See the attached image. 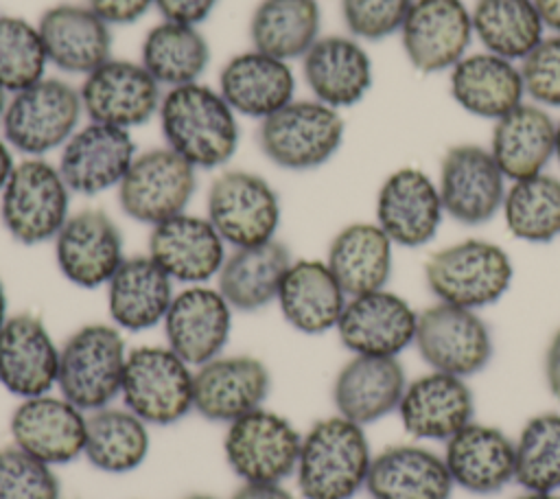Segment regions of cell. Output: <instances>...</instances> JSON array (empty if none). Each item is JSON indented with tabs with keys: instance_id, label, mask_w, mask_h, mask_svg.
<instances>
[{
	"instance_id": "cell-1",
	"label": "cell",
	"mask_w": 560,
	"mask_h": 499,
	"mask_svg": "<svg viewBox=\"0 0 560 499\" xmlns=\"http://www.w3.org/2000/svg\"><path fill=\"white\" fill-rule=\"evenodd\" d=\"M236 112L217 88L186 83L162 94L158 118L164 144L197 171L225 166L241 142Z\"/></svg>"
},
{
	"instance_id": "cell-2",
	"label": "cell",
	"mask_w": 560,
	"mask_h": 499,
	"mask_svg": "<svg viewBox=\"0 0 560 499\" xmlns=\"http://www.w3.org/2000/svg\"><path fill=\"white\" fill-rule=\"evenodd\" d=\"M365 427L332 414L302 433L293 473L302 499H352L365 490L372 464Z\"/></svg>"
},
{
	"instance_id": "cell-3",
	"label": "cell",
	"mask_w": 560,
	"mask_h": 499,
	"mask_svg": "<svg viewBox=\"0 0 560 499\" xmlns=\"http://www.w3.org/2000/svg\"><path fill=\"white\" fill-rule=\"evenodd\" d=\"M129 348L112 322H90L66 337L59 352L57 392L85 414L120 398Z\"/></svg>"
},
{
	"instance_id": "cell-4",
	"label": "cell",
	"mask_w": 560,
	"mask_h": 499,
	"mask_svg": "<svg viewBox=\"0 0 560 499\" xmlns=\"http://www.w3.org/2000/svg\"><path fill=\"white\" fill-rule=\"evenodd\" d=\"M346 123L341 112L315 98H293L271 116L258 120L260 153L284 171L324 166L341 147Z\"/></svg>"
},
{
	"instance_id": "cell-5",
	"label": "cell",
	"mask_w": 560,
	"mask_h": 499,
	"mask_svg": "<svg viewBox=\"0 0 560 499\" xmlns=\"http://www.w3.org/2000/svg\"><path fill=\"white\" fill-rule=\"evenodd\" d=\"M510 254L486 239H464L429 256L424 280L438 302L479 311L499 302L512 285Z\"/></svg>"
},
{
	"instance_id": "cell-6",
	"label": "cell",
	"mask_w": 560,
	"mask_h": 499,
	"mask_svg": "<svg viewBox=\"0 0 560 499\" xmlns=\"http://www.w3.org/2000/svg\"><path fill=\"white\" fill-rule=\"evenodd\" d=\"M83 103L72 83L44 77L37 83L9 94L2 116V138L24 158H44L61 149L79 129Z\"/></svg>"
},
{
	"instance_id": "cell-7",
	"label": "cell",
	"mask_w": 560,
	"mask_h": 499,
	"mask_svg": "<svg viewBox=\"0 0 560 499\" xmlns=\"http://www.w3.org/2000/svg\"><path fill=\"white\" fill-rule=\"evenodd\" d=\"M70 188L46 158H22L0 193V223L22 245L52 243L70 217Z\"/></svg>"
},
{
	"instance_id": "cell-8",
	"label": "cell",
	"mask_w": 560,
	"mask_h": 499,
	"mask_svg": "<svg viewBox=\"0 0 560 499\" xmlns=\"http://www.w3.org/2000/svg\"><path fill=\"white\" fill-rule=\"evenodd\" d=\"M195 368L164 346H136L127 355L120 401L149 427H168L192 411Z\"/></svg>"
},
{
	"instance_id": "cell-9",
	"label": "cell",
	"mask_w": 560,
	"mask_h": 499,
	"mask_svg": "<svg viewBox=\"0 0 560 499\" xmlns=\"http://www.w3.org/2000/svg\"><path fill=\"white\" fill-rule=\"evenodd\" d=\"M280 214L276 188L254 171L228 169L208 186L206 217L230 247H249L276 239Z\"/></svg>"
},
{
	"instance_id": "cell-10",
	"label": "cell",
	"mask_w": 560,
	"mask_h": 499,
	"mask_svg": "<svg viewBox=\"0 0 560 499\" xmlns=\"http://www.w3.org/2000/svg\"><path fill=\"white\" fill-rule=\"evenodd\" d=\"M300 446V429L269 407L236 418L223 433V457L241 481L284 484L295 473Z\"/></svg>"
},
{
	"instance_id": "cell-11",
	"label": "cell",
	"mask_w": 560,
	"mask_h": 499,
	"mask_svg": "<svg viewBox=\"0 0 560 499\" xmlns=\"http://www.w3.org/2000/svg\"><path fill=\"white\" fill-rule=\"evenodd\" d=\"M195 190L197 169L164 144L136 153L116 195L129 219L153 228L186 212Z\"/></svg>"
},
{
	"instance_id": "cell-12",
	"label": "cell",
	"mask_w": 560,
	"mask_h": 499,
	"mask_svg": "<svg viewBox=\"0 0 560 499\" xmlns=\"http://www.w3.org/2000/svg\"><path fill=\"white\" fill-rule=\"evenodd\" d=\"M413 346L431 370L462 379L481 372L492 359V333L483 317L446 302L418 313Z\"/></svg>"
},
{
	"instance_id": "cell-13",
	"label": "cell",
	"mask_w": 560,
	"mask_h": 499,
	"mask_svg": "<svg viewBox=\"0 0 560 499\" xmlns=\"http://www.w3.org/2000/svg\"><path fill=\"white\" fill-rule=\"evenodd\" d=\"M160 88L140 61L112 57L85 74L79 85L83 116L129 131L158 116Z\"/></svg>"
},
{
	"instance_id": "cell-14",
	"label": "cell",
	"mask_w": 560,
	"mask_h": 499,
	"mask_svg": "<svg viewBox=\"0 0 560 499\" xmlns=\"http://www.w3.org/2000/svg\"><path fill=\"white\" fill-rule=\"evenodd\" d=\"M508 177L490 149L462 142L451 147L440 162L438 190L444 214L462 225H483L503 206Z\"/></svg>"
},
{
	"instance_id": "cell-15",
	"label": "cell",
	"mask_w": 560,
	"mask_h": 499,
	"mask_svg": "<svg viewBox=\"0 0 560 499\" xmlns=\"http://www.w3.org/2000/svg\"><path fill=\"white\" fill-rule=\"evenodd\" d=\"M118 223L101 208L70 212L52 241L59 274L79 289H98L109 282L125 256Z\"/></svg>"
},
{
	"instance_id": "cell-16",
	"label": "cell",
	"mask_w": 560,
	"mask_h": 499,
	"mask_svg": "<svg viewBox=\"0 0 560 499\" xmlns=\"http://www.w3.org/2000/svg\"><path fill=\"white\" fill-rule=\"evenodd\" d=\"M271 394V370L254 355H219L195 368L192 411L208 422L230 425L265 407Z\"/></svg>"
},
{
	"instance_id": "cell-17",
	"label": "cell",
	"mask_w": 560,
	"mask_h": 499,
	"mask_svg": "<svg viewBox=\"0 0 560 499\" xmlns=\"http://www.w3.org/2000/svg\"><path fill=\"white\" fill-rule=\"evenodd\" d=\"M88 414L59 392L22 398L9 418L11 444L50 464L66 466L83 457Z\"/></svg>"
},
{
	"instance_id": "cell-18",
	"label": "cell",
	"mask_w": 560,
	"mask_h": 499,
	"mask_svg": "<svg viewBox=\"0 0 560 499\" xmlns=\"http://www.w3.org/2000/svg\"><path fill=\"white\" fill-rule=\"evenodd\" d=\"M418 311L398 293L378 289L348 298L337 337L350 355L398 357L413 344Z\"/></svg>"
},
{
	"instance_id": "cell-19",
	"label": "cell",
	"mask_w": 560,
	"mask_h": 499,
	"mask_svg": "<svg viewBox=\"0 0 560 499\" xmlns=\"http://www.w3.org/2000/svg\"><path fill=\"white\" fill-rule=\"evenodd\" d=\"M234 309L210 285H188L175 291L162 322L166 346L188 365L199 368L223 355L232 333Z\"/></svg>"
},
{
	"instance_id": "cell-20",
	"label": "cell",
	"mask_w": 560,
	"mask_h": 499,
	"mask_svg": "<svg viewBox=\"0 0 560 499\" xmlns=\"http://www.w3.org/2000/svg\"><path fill=\"white\" fill-rule=\"evenodd\" d=\"M61 346L35 313H13L0 326V385L18 401L57 390Z\"/></svg>"
},
{
	"instance_id": "cell-21",
	"label": "cell",
	"mask_w": 560,
	"mask_h": 499,
	"mask_svg": "<svg viewBox=\"0 0 560 499\" xmlns=\"http://www.w3.org/2000/svg\"><path fill=\"white\" fill-rule=\"evenodd\" d=\"M59 173L72 195L94 197L118 188L136 158V142L127 129L88 120L59 149Z\"/></svg>"
},
{
	"instance_id": "cell-22",
	"label": "cell",
	"mask_w": 560,
	"mask_h": 499,
	"mask_svg": "<svg viewBox=\"0 0 560 499\" xmlns=\"http://www.w3.org/2000/svg\"><path fill=\"white\" fill-rule=\"evenodd\" d=\"M442 217L438 182L422 169H396L376 193V223L394 245L422 247L431 243Z\"/></svg>"
},
{
	"instance_id": "cell-23",
	"label": "cell",
	"mask_w": 560,
	"mask_h": 499,
	"mask_svg": "<svg viewBox=\"0 0 560 499\" xmlns=\"http://www.w3.org/2000/svg\"><path fill=\"white\" fill-rule=\"evenodd\" d=\"M472 39V18L462 0H413L400 42L409 63L424 74L451 70Z\"/></svg>"
},
{
	"instance_id": "cell-24",
	"label": "cell",
	"mask_w": 560,
	"mask_h": 499,
	"mask_svg": "<svg viewBox=\"0 0 560 499\" xmlns=\"http://www.w3.org/2000/svg\"><path fill=\"white\" fill-rule=\"evenodd\" d=\"M147 254L173 282L208 285L217 278L228 252L208 217L182 212L151 228Z\"/></svg>"
},
{
	"instance_id": "cell-25",
	"label": "cell",
	"mask_w": 560,
	"mask_h": 499,
	"mask_svg": "<svg viewBox=\"0 0 560 499\" xmlns=\"http://www.w3.org/2000/svg\"><path fill=\"white\" fill-rule=\"evenodd\" d=\"M407 383L398 357L352 355L332 381L335 414L368 427L398 409Z\"/></svg>"
},
{
	"instance_id": "cell-26",
	"label": "cell",
	"mask_w": 560,
	"mask_h": 499,
	"mask_svg": "<svg viewBox=\"0 0 560 499\" xmlns=\"http://www.w3.org/2000/svg\"><path fill=\"white\" fill-rule=\"evenodd\" d=\"M396 411L409 436L446 442L472 422L475 396L466 379L431 370L407 383Z\"/></svg>"
},
{
	"instance_id": "cell-27",
	"label": "cell",
	"mask_w": 560,
	"mask_h": 499,
	"mask_svg": "<svg viewBox=\"0 0 560 499\" xmlns=\"http://www.w3.org/2000/svg\"><path fill=\"white\" fill-rule=\"evenodd\" d=\"M48 63L66 74H90L112 59V28L88 4L59 2L37 22Z\"/></svg>"
},
{
	"instance_id": "cell-28",
	"label": "cell",
	"mask_w": 560,
	"mask_h": 499,
	"mask_svg": "<svg viewBox=\"0 0 560 499\" xmlns=\"http://www.w3.org/2000/svg\"><path fill=\"white\" fill-rule=\"evenodd\" d=\"M302 77L315 101L352 107L372 88V59L352 35H319L302 57Z\"/></svg>"
},
{
	"instance_id": "cell-29",
	"label": "cell",
	"mask_w": 560,
	"mask_h": 499,
	"mask_svg": "<svg viewBox=\"0 0 560 499\" xmlns=\"http://www.w3.org/2000/svg\"><path fill=\"white\" fill-rule=\"evenodd\" d=\"M455 486L494 495L514 481V440L494 425L468 422L444 442L442 453Z\"/></svg>"
},
{
	"instance_id": "cell-30",
	"label": "cell",
	"mask_w": 560,
	"mask_h": 499,
	"mask_svg": "<svg viewBox=\"0 0 560 499\" xmlns=\"http://www.w3.org/2000/svg\"><path fill=\"white\" fill-rule=\"evenodd\" d=\"M173 278L149 256H127L105 285L107 313L122 333H144L164 322L175 298Z\"/></svg>"
},
{
	"instance_id": "cell-31",
	"label": "cell",
	"mask_w": 560,
	"mask_h": 499,
	"mask_svg": "<svg viewBox=\"0 0 560 499\" xmlns=\"http://www.w3.org/2000/svg\"><path fill=\"white\" fill-rule=\"evenodd\" d=\"M217 90L238 116L262 120L295 98V74L289 61L252 48L221 66Z\"/></svg>"
},
{
	"instance_id": "cell-32",
	"label": "cell",
	"mask_w": 560,
	"mask_h": 499,
	"mask_svg": "<svg viewBox=\"0 0 560 499\" xmlns=\"http://www.w3.org/2000/svg\"><path fill=\"white\" fill-rule=\"evenodd\" d=\"M346 302L348 295L326 260L317 258H293L276 298L282 320L302 335L335 330Z\"/></svg>"
},
{
	"instance_id": "cell-33",
	"label": "cell",
	"mask_w": 560,
	"mask_h": 499,
	"mask_svg": "<svg viewBox=\"0 0 560 499\" xmlns=\"http://www.w3.org/2000/svg\"><path fill=\"white\" fill-rule=\"evenodd\" d=\"M453 486L444 457L420 444H392L374 453L365 479L370 499H448Z\"/></svg>"
},
{
	"instance_id": "cell-34",
	"label": "cell",
	"mask_w": 560,
	"mask_h": 499,
	"mask_svg": "<svg viewBox=\"0 0 560 499\" xmlns=\"http://www.w3.org/2000/svg\"><path fill=\"white\" fill-rule=\"evenodd\" d=\"M448 72L453 101L472 116L499 120L525 101L521 66L488 50L464 55Z\"/></svg>"
},
{
	"instance_id": "cell-35",
	"label": "cell",
	"mask_w": 560,
	"mask_h": 499,
	"mask_svg": "<svg viewBox=\"0 0 560 499\" xmlns=\"http://www.w3.org/2000/svg\"><path fill=\"white\" fill-rule=\"evenodd\" d=\"M291 263V250L280 239L232 247L217 274V289L238 313L262 311L276 302Z\"/></svg>"
},
{
	"instance_id": "cell-36",
	"label": "cell",
	"mask_w": 560,
	"mask_h": 499,
	"mask_svg": "<svg viewBox=\"0 0 560 499\" xmlns=\"http://www.w3.org/2000/svg\"><path fill=\"white\" fill-rule=\"evenodd\" d=\"M558 123L536 103H521L494 120L490 153L503 175L514 182L542 173L556 155Z\"/></svg>"
},
{
	"instance_id": "cell-37",
	"label": "cell",
	"mask_w": 560,
	"mask_h": 499,
	"mask_svg": "<svg viewBox=\"0 0 560 499\" xmlns=\"http://www.w3.org/2000/svg\"><path fill=\"white\" fill-rule=\"evenodd\" d=\"M324 260L352 298L385 289L394 265V243L376 221H354L330 239Z\"/></svg>"
},
{
	"instance_id": "cell-38",
	"label": "cell",
	"mask_w": 560,
	"mask_h": 499,
	"mask_svg": "<svg viewBox=\"0 0 560 499\" xmlns=\"http://www.w3.org/2000/svg\"><path fill=\"white\" fill-rule=\"evenodd\" d=\"M151 451L149 425L125 405L88 414L83 457L103 473L125 475L140 468Z\"/></svg>"
},
{
	"instance_id": "cell-39",
	"label": "cell",
	"mask_w": 560,
	"mask_h": 499,
	"mask_svg": "<svg viewBox=\"0 0 560 499\" xmlns=\"http://www.w3.org/2000/svg\"><path fill=\"white\" fill-rule=\"evenodd\" d=\"M317 0H260L249 18L252 48L282 61L302 59L319 39Z\"/></svg>"
},
{
	"instance_id": "cell-40",
	"label": "cell",
	"mask_w": 560,
	"mask_h": 499,
	"mask_svg": "<svg viewBox=\"0 0 560 499\" xmlns=\"http://www.w3.org/2000/svg\"><path fill=\"white\" fill-rule=\"evenodd\" d=\"M140 63L166 90L197 83L210 63V44L197 26L162 20L144 35Z\"/></svg>"
},
{
	"instance_id": "cell-41",
	"label": "cell",
	"mask_w": 560,
	"mask_h": 499,
	"mask_svg": "<svg viewBox=\"0 0 560 499\" xmlns=\"http://www.w3.org/2000/svg\"><path fill=\"white\" fill-rule=\"evenodd\" d=\"M470 18L483 50L510 61H523L545 37L534 0H477Z\"/></svg>"
},
{
	"instance_id": "cell-42",
	"label": "cell",
	"mask_w": 560,
	"mask_h": 499,
	"mask_svg": "<svg viewBox=\"0 0 560 499\" xmlns=\"http://www.w3.org/2000/svg\"><path fill=\"white\" fill-rule=\"evenodd\" d=\"M508 232L525 243H551L560 236V177L536 173L514 179L501 206Z\"/></svg>"
},
{
	"instance_id": "cell-43",
	"label": "cell",
	"mask_w": 560,
	"mask_h": 499,
	"mask_svg": "<svg viewBox=\"0 0 560 499\" xmlns=\"http://www.w3.org/2000/svg\"><path fill=\"white\" fill-rule=\"evenodd\" d=\"M514 481L532 492L560 488V414L532 416L514 440Z\"/></svg>"
},
{
	"instance_id": "cell-44",
	"label": "cell",
	"mask_w": 560,
	"mask_h": 499,
	"mask_svg": "<svg viewBox=\"0 0 560 499\" xmlns=\"http://www.w3.org/2000/svg\"><path fill=\"white\" fill-rule=\"evenodd\" d=\"M46 48L37 24L0 13V85L13 94L46 77Z\"/></svg>"
},
{
	"instance_id": "cell-45",
	"label": "cell",
	"mask_w": 560,
	"mask_h": 499,
	"mask_svg": "<svg viewBox=\"0 0 560 499\" xmlns=\"http://www.w3.org/2000/svg\"><path fill=\"white\" fill-rule=\"evenodd\" d=\"M0 499H61L55 466L15 444L0 449Z\"/></svg>"
},
{
	"instance_id": "cell-46",
	"label": "cell",
	"mask_w": 560,
	"mask_h": 499,
	"mask_svg": "<svg viewBox=\"0 0 560 499\" xmlns=\"http://www.w3.org/2000/svg\"><path fill=\"white\" fill-rule=\"evenodd\" d=\"M413 0H341V18L359 42H381L400 33Z\"/></svg>"
},
{
	"instance_id": "cell-47",
	"label": "cell",
	"mask_w": 560,
	"mask_h": 499,
	"mask_svg": "<svg viewBox=\"0 0 560 499\" xmlns=\"http://www.w3.org/2000/svg\"><path fill=\"white\" fill-rule=\"evenodd\" d=\"M525 94L532 103L560 109V35L553 33L521 61Z\"/></svg>"
},
{
	"instance_id": "cell-48",
	"label": "cell",
	"mask_w": 560,
	"mask_h": 499,
	"mask_svg": "<svg viewBox=\"0 0 560 499\" xmlns=\"http://www.w3.org/2000/svg\"><path fill=\"white\" fill-rule=\"evenodd\" d=\"M153 2L155 0H85V4L109 26L140 20L153 7Z\"/></svg>"
},
{
	"instance_id": "cell-49",
	"label": "cell",
	"mask_w": 560,
	"mask_h": 499,
	"mask_svg": "<svg viewBox=\"0 0 560 499\" xmlns=\"http://www.w3.org/2000/svg\"><path fill=\"white\" fill-rule=\"evenodd\" d=\"M217 2L219 0H155L153 4L164 20L197 26L212 13Z\"/></svg>"
},
{
	"instance_id": "cell-50",
	"label": "cell",
	"mask_w": 560,
	"mask_h": 499,
	"mask_svg": "<svg viewBox=\"0 0 560 499\" xmlns=\"http://www.w3.org/2000/svg\"><path fill=\"white\" fill-rule=\"evenodd\" d=\"M230 499H298L284 484L276 481H241Z\"/></svg>"
},
{
	"instance_id": "cell-51",
	"label": "cell",
	"mask_w": 560,
	"mask_h": 499,
	"mask_svg": "<svg viewBox=\"0 0 560 499\" xmlns=\"http://www.w3.org/2000/svg\"><path fill=\"white\" fill-rule=\"evenodd\" d=\"M542 374H545V385L551 396L560 401V328L551 335L545 359H542Z\"/></svg>"
},
{
	"instance_id": "cell-52",
	"label": "cell",
	"mask_w": 560,
	"mask_h": 499,
	"mask_svg": "<svg viewBox=\"0 0 560 499\" xmlns=\"http://www.w3.org/2000/svg\"><path fill=\"white\" fill-rule=\"evenodd\" d=\"M545 28H551L560 35V0H534Z\"/></svg>"
},
{
	"instance_id": "cell-53",
	"label": "cell",
	"mask_w": 560,
	"mask_h": 499,
	"mask_svg": "<svg viewBox=\"0 0 560 499\" xmlns=\"http://www.w3.org/2000/svg\"><path fill=\"white\" fill-rule=\"evenodd\" d=\"M15 158H13V149L9 147V142L4 138H0V193L7 186L13 169H15Z\"/></svg>"
},
{
	"instance_id": "cell-54",
	"label": "cell",
	"mask_w": 560,
	"mask_h": 499,
	"mask_svg": "<svg viewBox=\"0 0 560 499\" xmlns=\"http://www.w3.org/2000/svg\"><path fill=\"white\" fill-rule=\"evenodd\" d=\"M7 317H9V298H7L4 282H2V278H0V326L4 324Z\"/></svg>"
},
{
	"instance_id": "cell-55",
	"label": "cell",
	"mask_w": 560,
	"mask_h": 499,
	"mask_svg": "<svg viewBox=\"0 0 560 499\" xmlns=\"http://www.w3.org/2000/svg\"><path fill=\"white\" fill-rule=\"evenodd\" d=\"M516 499H560V495H556V492H532V490H527L525 495H521V497H516Z\"/></svg>"
},
{
	"instance_id": "cell-56",
	"label": "cell",
	"mask_w": 560,
	"mask_h": 499,
	"mask_svg": "<svg viewBox=\"0 0 560 499\" xmlns=\"http://www.w3.org/2000/svg\"><path fill=\"white\" fill-rule=\"evenodd\" d=\"M7 103H9V92L0 85V123H2V116H4V109H7Z\"/></svg>"
},
{
	"instance_id": "cell-57",
	"label": "cell",
	"mask_w": 560,
	"mask_h": 499,
	"mask_svg": "<svg viewBox=\"0 0 560 499\" xmlns=\"http://www.w3.org/2000/svg\"><path fill=\"white\" fill-rule=\"evenodd\" d=\"M184 499H219L214 495H206V492H192V495H186Z\"/></svg>"
},
{
	"instance_id": "cell-58",
	"label": "cell",
	"mask_w": 560,
	"mask_h": 499,
	"mask_svg": "<svg viewBox=\"0 0 560 499\" xmlns=\"http://www.w3.org/2000/svg\"><path fill=\"white\" fill-rule=\"evenodd\" d=\"M556 160L560 164V120H558V129H556Z\"/></svg>"
}]
</instances>
